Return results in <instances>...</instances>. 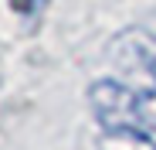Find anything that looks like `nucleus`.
Wrapping results in <instances>:
<instances>
[{
	"instance_id": "f257e3e1",
	"label": "nucleus",
	"mask_w": 156,
	"mask_h": 150,
	"mask_svg": "<svg viewBox=\"0 0 156 150\" xmlns=\"http://www.w3.org/2000/svg\"><path fill=\"white\" fill-rule=\"evenodd\" d=\"M88 103L95 119L102 123L105 130H122V126H136L139 116V96L129 89L126 82L115 79H98L88 85Z\"/></svg>"
},
{
	"instance_id": "f03ea898",
	"label": "nucleus",
	"mask_w": 156,
	"mask_h": 150,
	"mask_svg": "<svg viewBox=\"0 0 156 150\" xmlns=\"http://www.w3.org/2000/svg\"><path fill=\"white\" fill-rule=\"evenodd\" d=\"M115 55L133 65L136 72L149 75V82H156V38L146 34V31H126L119 41H115Z\"/></svg>"
},
{
	"instance_id": "7ed1b4c3",
	"label": "nucleus",
	"mask_w": 156,
	"mask_h": 150,
	"mask_svg": "<svg viewBox=\"0 0 156 150\" xmlns=\"http://www.w3.org/2000/svg\"><path fill=\"white\" fill-rule=\"evenodd\" d=\"M98 150H156V133L143 130V126L105 130L98 140Z\"/></svg>"
},
{
	"instance_id": "20e7f679",
	"label": "nucleus",
	"mask_w": 156,
	"mask_h": 150,
	"mask_svg": "<svg viewBox=\"0 0 156 150\" xmlns=\"http://www.w3.org/2000/svg\"><path fill=\"white\" fill-rule=\"evenodd\" d=\"M136 96H139V116L149 126H156V82H146V89H139Z\"/></svg>"
},
{
	"instance_id": "39448f33",
	"label": "nucleus",
	"mask_w": 156,
	"mask_h": 150,
	"mask_svg": "<svg viewBox=\"0 0 156 150\" xmlns=\"http://www.w3.org/2000/svg\"><path fill=\"white\" fill-rule=\"evenodd\" d=\"M44 4H48V0H34V7H44Z\"/></svg>"
}]
</instances>
